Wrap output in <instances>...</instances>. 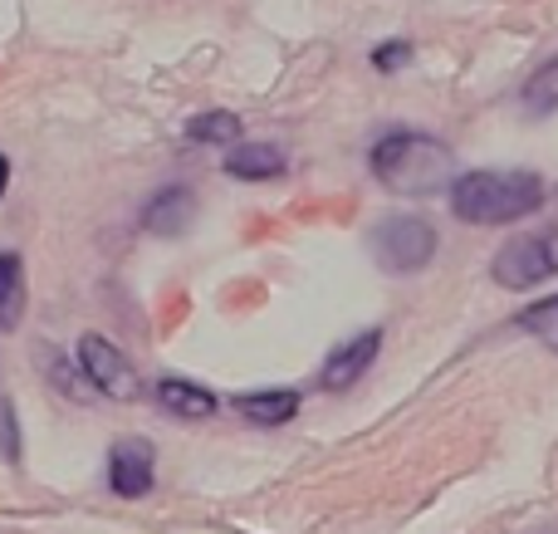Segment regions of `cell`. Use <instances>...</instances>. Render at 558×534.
<instances>
[{"label":"cell","instance_id":"12","mask_svg":"<svg viewBox=\"0 0 558 534\" xmlns=\"http://www.w3.org/2000/svg\"><path fill=\"white\" fill-rule=\"evenodd\" d=\"M25 260L20 255H0V333H15L25 319Z\"/></svg>","mask_w":558,"mask_h":534},{"label":"cell","instance_id":"3","mask_svg":"<svg viewBox=\"0 0 558 534\" xmlns=\"http://www.w3.org/2000/svg\"><path fill=\"white\" fill-rule=\"evenodd\" d=\"M554 275H558V226H539V231L514 235L490 260V280L514 294L534 290V284L554 280Z\"/></svg>","mask_w":558,"mask_h":534},{"label":"cell","instance_id":"4","mask_svg":"<svg viewBox=\"0 0 558 534\" xmlns=\"http://www.w3.org/2000/svg\"><path fill=\"white\" fill-rule=\"evenodd\" d=\"M436 245H441L436 226L416 211H402V216H387L373 231V260L387 275H422L436 260Z\"/></svg>","mask_w":558,"mask_h":534},{"label":"cell","instance_id":"8","mask_svg":"<svg viewBox=\"0 0 558 534\" xmlns=\"http://www.w3.org/2000/svg\"><path fill=\"white\" fill-rule=\"evenodd\" d=\"M157 408L167 412V417H182V422H206L221 412V398H216L211 388H202V383H186V378H162L153 388Z\"/></svg>","mask_w":558,"mask_h":534},{"label":"cell","instance_id":"5","mask_svg":"<svg viewBox=\"0 0 558 534\" xmlns=\"http://www.w3.org/2000/svg\"><path fill=\"white\" fill-rule=\"evenodd\" d=\"M78 373L88 378V388L113 402L143 398V378H137L133 359H128L118 343H108L104 333H84V339H78Z\"/></svg>","mask_w":558,"mask_h":534},{"label":"cell","instance_id":"6","mask_svg":"<svg viewBox=\"0 0 558 534\" xmlns=\"http://www.w3.org/2000/svg\"><path fill=\"white\" fill-rule=\"evenodd\" d=\"M157 481V447L143 437H123L108 447V490L123 500H143Z\"/></svg>","mask_w":558,"mask_h":534},{"label":"cell","instance_id":"7","mask_svg":"<svg viewBox=\"0 0 558 534\" xmlns=\"http://www.w3.org/2000/svg\"><path fill=\"white\" fill-rule=\"evenodd\" d=\"M377 353H383V329L353 333V339L338 343V349L328 353V363L318 368V388H324V392H348V388H357V383L367 378V368L377 363Z\"/></svg>","mask_w":558,"mask_h":534},{"label":"cell","instance_id":"18","mask_svg":"<svg viewBox=\"0 0 558 534\" xmlns=\"http://www.w3.org/2000/svg\"><path fill=\"white\" fill-rule=\"evenodd\" d=\"M5 186H10V162L0 157V196H5Z\"/></svg>","mask_w":558,"mask_h":534},{"label":"cell","instance_id":"14","mask_svg":"<svg viewBox=\"0 0 558 534\" xmlns=\"http://www.w3.org/2000/svg\"><path fill=\"white\" fill-rule=\"evenodd\" d=\"M520 324L530 339H539L544 349H554L558 353V294H544V300H534V304H524L520 310Z\"/></svg>","mask_w":558,"mask_h":534},{"label":"cell","instance_id":"16","mask_svg":"<svg viewBox=\"0 0 558 534\" xmlns=\"http://www.w3.org/2000/svg\"><path fill=\"white\" fill-rule=\"evenodd\" d=\"M402 64H412V45H407V39H387V45L373 49V69H377V74H397Z\"/></svg>","mask_w":558,"mask_h":534},{"label":"cell","instance_id":"1","mask_svg":"<svg viewBox=\"0 0 558 534\" xmlns=\"http://www.w3.org/2000/svg\"><path fill=\"white\" fill-rule=\"evenodd\" d=\"M367 167L392 196H436L456 182L451 143H441L436 133H416V128H392L377 137Z\"/></svg>","mask_w":558,"mask_h":534},{"label":"cell","instance_id":"2","mask_svg":"<svg viewBox=\"0 0 558 534\" xmlns=\"http://www.w3.org/2000/svg\"><path fill=\"white\" fill-rule=\"evenodd\" d=\"M544 177L524 167H475L451 182V211L465 226H510L544 206Z\"/></svg>","mask_w":558,"mask_h":534},{"label":"cell","instance_id":"9","mask_svg":"<svg viewBox=\"0 0 558 534\" xmlns=\"http://www.w3.org/2000/svg\"><path fill=\"white\" fill-rule=\"evenodd\" d=\"M299 392L294 388H265V392H241L231 398V408L241 412L251 427H284V422L299 417Z\"/></svg>","mask_w":558,"mask_h":534},{"label":"cell","instance_id":"13","mask_svg":"<svg viewBox=\"0 0 558 534\" xmlns=\"http://www.w3.org/2000/svg\"><path fill=\"white\" fill-rule=\"evenodd\" d=\"M520 104H524V113H530V118H549V113H558V59L539 64L530 78H524Z\"/></svg>","mask_w":558,"mask_h":534},{"label":"cell","instance_id":"11","mask_svg":"<svg viewBox=\"0 0 558 534\" xmlns=\"http://www.w3.org/2000/svg\"><path fill=\"white\" fill-rule=\"evenodd\" d=\"M192 206H196V196L186 192V186H162V192L147 202V211H143V231H153V235H182L186 226H192Z\"/></svg>","mask_w":558,"mask_h":534},{"label":"cell","instance_id":"10","mask_svg":"<svg viewBox=\"0 0 558 534\" xmlns=\"http://www.w3.org/2000/svg\"><path fill=\"white\" fill-rule=\"evenodd\" d=\"M284 167H289V153L279 143H241L226 157V172L235 182H275V177H284Z\"/></svg>","mask_w":558,"mask_h":534},{"label":"cell","instance_id":"15","mask_svg":"<svg viewBox=\"0 0 558 534\" xmlns=\"http://www.w3.org/2000/svg\"><path fill=\"white\" fill-rule=\"evenodd\" d=\"M235 137H241V118L231 108H211L186 123V143H235Z\"/></svg>","mask_w":558,"mask_h":534},{"label":"cell","instance_id":"17","mask_svg":"<svg viewBox=\"0 0 558 534\" xmlns=\"http://www.w3.org/2000/svg\"><path fill=\"white\" fill-rule=\"evenodd\" d=\"M0 451H5V461H20V427L10 398H0Z\"/></svg>","mask_w":558,"mask_h":534}]
</instances>
